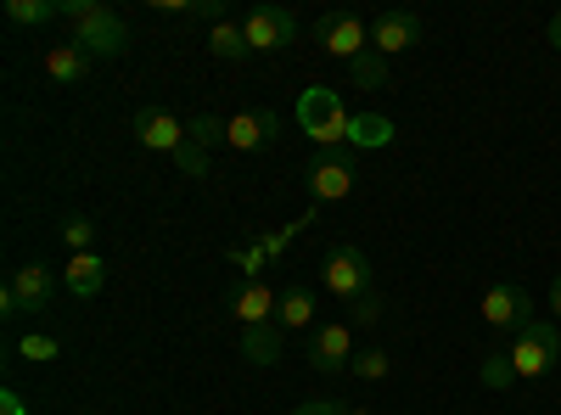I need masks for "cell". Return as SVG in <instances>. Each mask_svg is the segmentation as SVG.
Listing matches in <instances>:
<instances>
[{
	"label": "cell",
	"instance_id": "cell-20",
	"mask_svg": "<svg viewBox=\"0 0 561 415\" xmlns=\"http://www.w3.org/2000/svg\"><path fill=\"white\" fill-rule=\"evenodd\" d=\"M7 18H12L18 28H39V23L62 18V0H7Z\"/></svg>",
	"mask_w": 561,
	"mask_h": 415
},
{
	"label": "cell",
	"instance_id": "cell-3",
	"mask_svg": "<svg viewBox=\"0 0 561 415\" xmlns=\"http://www.w3.org/2000/svg\"><path fill=\"white\" fill-rule=\"evenodd\" d=\"M505 354H511V371H517V382H539L550 365L561 359V326H556V320H545V314H534L523 332H511Z\"/></svg>",
	"mask_w": 561,
	"mask_h": 415
},
{
	"label": "cell",
	"instance_id": "cell-11",
	"mask_svg": "<svg viewBox=\"0 0 561 415\" xmlns=\"http://www.w3.org/2000/svg\"><path fill=\"white\" fill-rule=\"evenodd\" d=\"M415 45H421V18L415 12H377L370 18V51H377L382 62L415 51Z\"/></svg>",
	"mask_w": 561,
	"mask_h": 415
},
{
	"label": "cell",
	"instance_id": "cell-31",
	"mask_svg": "<svg viewBox=\"0 0 561 415\" xmlns=\"http://www.w3.org/2000/svg\"><path fill=\"white\" fill-rule=\"evenodd\" d=\"M545 39H550V45H556V51H561V12L550 18V28H545Z\"/></svg>",
	"mask_w": 561,
	"mask_h": 415
},
{
	"label": "cell",
	"instance_id": "cell-2",
	"mask_svg": "<svg viewBox=\"0 0 561 415\" xmlns=\"http://www.w3.org/2000/svg\"><path fill=\"white\" fill-rule=\"evenodd\" d=\"M320 287L332 292V298H343L348 309H354L359 298H377V269H370L365 247H354V242H332V247H325V258H320Z\"/></svg>",
	"mask_w": 561,
	"mask_h": 415
},
{
	"label": "cell",
	"instance_id": "cell-19",
	"mask_svg": "<svg viewBox=\"0 0 561 415\" xmlns=\"http://www.w3.org/2000/svg\"><path fill=\"white\" fill-rule=\"evenodd\" d=\"M242 359L253 365H275L280 359V326L270 320V326H242Z\"/></svg>",
	"mask_w": 561,
	"mask_h": 415
},
{
	"label": "cell",
	"instance_id": "cell-1",
	"mask_svg": "<svg viewBox=\"0 0 561 415\" xmlns=\"http://www.w3.org/2000/svg\"><path fill=\"white\" fill-rule=\"evenodd\" d=\"M62 18L73 23V45L90 57H124L129 51V28L113 7L102 0H62Z\"/></svg>",
	"mask_w": 561,
	"mask_h": 415
},
{
	"label": "cell",
	"instance_id": "cell-6",
	"mask_svg": "<svg viewBox=\"0 0 561 415\" xmlns=\"http://www.w3.org/2000/svg\"><path fill=\"white\" fill-rule=\"evenodd\" d=\"M314 45L337 62H359L370 51V23L354 12H320L314 18Z\"/></svg>",
	"mask_w": 561,
	"mask_h": 415
},
{
	"label": "cell",
	"instance_id": "cell-25",
	"mask_svg": "<svg viewBox=\"0 0 561 415\" xmlns=\"http://www.w3.org/2000/svg\"><path fill=\"white\" fill-rule=\"evenodd\" d=\"M185 135H192V141H197L203 152H214V147L225 141V118H214V113H203V118H192V124H185Z\"/></svg>",
	"mask_w": 561,
	"mask_h": 415
},
{
	"label": "cell",
	"instance_id": "cell-22",
	"mask_svg": "<svg viewBox=\"0 0 561 415\" xmlns=\"http://www.w3.org/2000/svg\"><path fill=\"white\" fill-rule=\"evenodd\" d=\"M511 382H517V371H511V354H505V348H489V354H483V388L500 393V388H511Z\"/></svg>",
	"mask_w": 561,
	"mask_h": 415
},
{
	"label": "cell",
	"instance_id": "cell-18",
	"mask_svg": "<svg viewBox=\"0 0 561 415\" xmlns=\"http://www.w3.org/2000/svg\"><path fill=\"white\" fill-rule=\"evenodd\" d=\"M208 51H214L219 62H248V57H253V45H248V34H242L237 18H225V23L208 28Z\"/></svg>",
	"mask_w": 561,
	"mask_h": 415
},
{
	"label": "cell",
	"instance_id": "cell-23",
	"mask_svg": "<svg viewBox=\"0 0 561 415\" xmlns=\"http://www.w3.org/2000/svg\"><path fill=\"white\" fill-rule=\"evenodd\" d=\"M348 371H354V377H365V382H382V377L393 371V359H388L382 348H359V354H354V365H348Z\"/></svg>",
	"mask_w": 561,
	"mask_h": 415
},
{
	"label": "cell",
	"instance_id": "cell-7",
	"mask_svg": "<svg viewBox=\"0 0 561 415\" xmlns=\"http://www.w3.org/2000/svg\"><path fill=\"white\" fill-rule=\"evenodd\" d=\"M354 326H348V320H325V326H314L309 332V365H314V371L320 377H343L348 371V365H354Z\"/></svg>",
	"mask_w": 561,
	"mask_h": 415
},
{
	"label": "cell",
	"instance_id": "cell-10",
	"mask_svg": "<svg viewBox=\"0 0 561 415\" xmlns=\"http://www.w3.org/2000/svg\"><path fill=\"white\" fill-rule=\"evenodd\" d=\"M129 129H135V141H140V147H147V152H163L169 163H174V152H180L185 141H192V135H185V124H180L169 107H140Z\"/></svg>",
	"mask_w": 561,
	"mask_h": 415
},
{
	"label": "cell",
	"instance_id": "cell-12",
	"mask_svg": "<svg viewBox=\"0 0 561 415\" xmlns=\"http://www.w3.org/2000/svg\"><path fill=\"white\" fill-rule=\"evenodd\" d=\"M354 180H359L354 158L320 152V158L309 163V192H314V203H337V197H348V192H354Z\"/></svg>",
	"mask_w": 561,
	"mask_h": 415
},
{
	"label": "cell",
	"instance_id": "cell-14",
	"mask_svg": "<svg viewBox=\"0 0 561 415\" xmlns=\"http://www.w3.org/2000/svg\"><path fill=\"white\" fill-rule=\"evenodd\" d=\"M275 309H280V292L264 287V281H242L237 292H230V314H237L242 326H270Z\"/></svg>",
	"mask_w": 561,
	"mask_h": 415
},
{
	"label": "cell",
	"instance_id": "cell-30",
	"mask_svg": "<svg viewBox=\"0 0 561 415\" xmlns=\"http://www.w3.org/2000/svg\"><path fill=\"white\" fill-rule=\"evenodd\" d=\"M0 415H28V404H23V393H18V388L0 393Z\"/></svg>",
	"mask_w": 561,
	"mask_h": 415
},
{
	"label": "cell",
	"instance_id": "cell-24",
	"mask_svg": "<svg viewBox=\"0 0 561 415\" xmlns=\"http://www.w3.org/2000/svg\"><path fill=\"white\" fill-rule=\"evenodd\" d=\"M382 73H388V62H382L377 51H365L359 62H348V79H354L359 90H382Z\"/></svg>",
	"mask_w": 561,
	"mask_h": 415
},
{
	"label": "cell",
	"instance_id": "cell-8",
	"mask_svg": "<svg viewBox=\"0 0 561 415\" xmlns=\"http://www.w3.org/2000/svg\"><path fill=\"white\" fill-rule=\"evenodd\" d=\"M242 34H248V45L259 57H270V51H287V45L298 39V18L287 7H253L242 18Z\"/></svg>",
	"mask_w": 561,
	"mask_h": 415
},
{
	"label": "cell",
	"instance_id": "cell-26",
	"mask_svg": "<svg viewBox=\"0 0 561 415\" xmlns=\"http://www.w3.org/2000/svg\"><path fill=\"white\" fill-rule=\"evenodd\" d=\"M62 242H68V253H90V242H96V224H90L84 214L62 219Z\"/></svg>",
	"mask_w": 561,
	"mask_h": 415
},
{
	"label": "cell",
	"instance_id": "cell-5",
	"mask_svg": "<svg viewBox=\"0 0 561 415\" xmlns=\"http://www.w3.org/2000/svg\"><path fill=\"white\" fill-rule=\"evenodd\" d=\"M57 287H62V275L51 269V264H23V269H12V281H7V292H0V309H7V320H18V314H45L51 309V298H57Z\"/></svg>",
	"mask_w": 561,
	"mask_h": 415
},
{
	"label": "cell",
	"instance_id": "cell-27",
	"mask_svg": "<svg viewBox=\"0 0 561 415\" xmlns=\"http://www.w3.org/2000/svg\"><path fill=\"white\" fill-rule=\"evenodd\" d=\"M174 169H185L192 180H203V174H208V152H203L197 141H185V147L174 152Z\"/></svg>",
	"mask_w": 561,
	"mask_h": 415
},
{
	"label": "cell",
	"instance_id": "cell-4",
	"mask_svg": "<svg viewBox=\"0 0 561 415\" xmlns=\"http://www.w3.org/2000/svg\"><path fill=\"white\" fill-rule=\"evenodd\" d=\"M298 124H304L309 141H320V147H337V141L354 135V118H348V107H343V96L332 84H309L304 90V96H298Z\"/></svg>",
	"mask_w": 561,
	"mask_h": 415
},
{
	"label": "cell",
	"instance_id": "cell-32",
	"mask_svg": "<svg viewBox=\"0 0 561 415\" xmlns=\"http://www.w3.org/2000/svg\"><path fill=\"white\" fill-rule=\"evenodd\" d=\"M550 314H561V275L550 281Z\"/></svg>",
	"mask_w": 561,
	"mask_h": 415
},
{
	"label": "cell",
	"instance_id": "cell-16",
	"mask_svg": "<svg viewBox=\"0 0 561 415\" xmlns=\"http://www.w3.org/2000/svg\"><path fill=\"white\" fill-rule=\"evenodd\" d=\"M90 62H96V57L79 51L73 39L68 45H51V51H45V79H51V84H79L90 73Z\"/></svg>",
	"mask_w": 561,
	"mask_h": 415
},
{
	"label": "cell",
	"instance_id": "cell-21",
	"mask_svg": "<svg viewBox=\"0 0 561 415\" xmlns=\"http://www.w3.org/2000/svg\"><path fill=\"white\" fill-rule=\"evenodd\" d=\"M12 354L28 359V365H51V359H62V343H57L51 332H28V337L12 343Z\"/></svg>",
	"mask_w": 561,
	"mask_h": 415
},
{
	"label": "cell",
	"instance_id": "cell-29",
	"mask_svg": "<svg viewBox=\"0 0 561 415\" xmlns=\"http://www.w3.org/2000/svg\"><path fill=\"white\" fill-rule=\"evenodd\" d=\"M293 415H343V404L337 399H304Z\"/></svg>",
	"mask_w": 561,
	"mask_h": 415
},
{
	"label": "cell",
	"instance_id": "cell-15",
	"mask_svg": "<svg viewBox=\"0 0 561 415\" xmlns=\"http://www.w3.org/2000/svg\"><path fill=\"white\" fill-rule=\"evenodd\" d=\"M62 287H68L73 298H96V292L107 287V258H102V253H68Z\"/></svg>",
	"mask_w": 561,
	"mask_h": 415
},
{
	"label": "cell",
	"instance_id": "cell-13",
	"mask_svg": "<svg viewBox=\"0 0 561 415\" xmlns=\"http://www.w3.org/2000/svg\"><path fill=\"white\" fill-rule=\"evenodd\" d=\"M275 135H280L275 113H237V118H225V147H237V152H264V147H275Z\"/></svg>",
	"mask_w": 561,
	"mask_h": 415
},
{
	"label": "cell",
	"instance_id": "cell-17",
	"mask_svg": "<svg viewBox=\"0 0 561 415\" xmlns=\"http://www.w3.org/2000/svg\"><path fill=\"white\" fill-rule=\"evenodd\" d=\"M275 326H280V332H309V326H314V292H309V287H287V292H280Z\"/></svg>",
	"mask_w": 561,
	"mask_h": 415
},
{
	"label": "cell",
	"instance_id": "cell-28",
	"mask_svg": "<svg viewBox=\"0 0 561 415\" xmlns=\"http://www.w3.org/2000/svg\"><path fill=\"white\" fill-rule=\"evenodd\" d=\"M377 320H382V298H359L348 309V326H377Z\"/></svg>",
	"mask_w": 561,
	"mask_h": 415
},
{
	"label": "cell",
	"instance_id": "cell-9",
	"mask_svg": "<svg viewBox=\"0 0 561 415\" xmlns=\"http://www.w3.org/2000/svg\"><path fill=\"white\" fill-rule=\"evenodd\" d=\"M534 320V298H528V287H517V281H494L489 292H483V326H494V332H523Z\"/></svg>",
	"mask_w": 561,
	"mask_h": 415
},
{
	"label": "cell",
	"instance_id": "cell-33",
	"mask_svg": "<svg viewBox=\"0 0 561 415\" xmlns=\"http://www.w3.org/2000/svg\"><path fill=\"white\" fill-rule=\"evenodd\" d=\"M343 415H370V410H343Z\"/></svg>",
	"mask_w": 561,
	"mask_h": 415
}]
</instances>
